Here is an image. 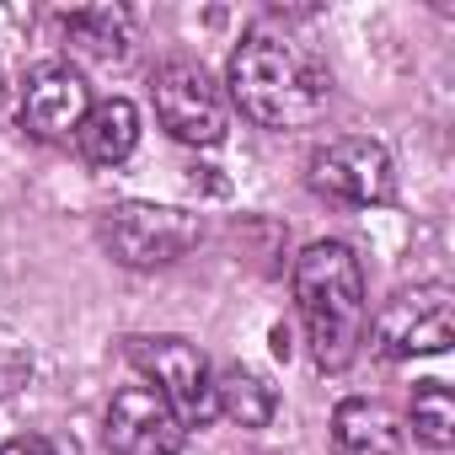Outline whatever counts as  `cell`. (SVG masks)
Here are the masks:
<instances>
[{
  "mask_svg": "<svg viewBox=\"0 0 455 455\" xmlns=\"http://www.w3.org/2000/svg\"><path fill=\"white\" fill-rule=\"evenodd\" d=\"M225 86H231V102L242 108V118H252L258 129L274 134H295L311 129L327 113L332 81L327 70L290 38L279 33H247L225 65Z\"/></svg>",
  "mask_w": 455,
  "mask_h": 455,
  "instance_id": "obj_1",
  "label": "cell"
},
{
  "mask_svg": "<svg viewBox=\"0 0 455 455\" xmlns=\"http://www.w3.org/2000/svg\"><path fill=\"white\" fill-rule=\"evenodd\" d=\"M295 311L311 343V359L322 370H348L359 343H364V322H370V300H364V268L354 258V247L343 242H311L295 258Z\"/></svg>",
  "mask_w": 455,
  "mask_h": 455,
  "instance_id": "obj_2",
  "label": "cell"
},
{
  "mask_svg": "<svg viewBox=\"0 0 455 455\" xmlns=\"http://www.w3.org/2000/svg\"><path fill=\"white\" fill-rule=\"evenodd\" d=\"M204 242V225L188 209L172 204H113L102 214V247L124 263V268H166L177 258H188Z\"/></svg>",
  "mask_w": 455,
  "mask_h": 455,
  "instance_id": "obj_3",
  "label": "cell"
},
{
  "mask_svg": "<svg viewBox=\"0 0 455 455\" xmlns=\"http://www.w3.org/2000/svg\"><path fill=\"white\" fill-rule=\"evenodd\" d=\"M375 354L380 359H423V354H444L455 343V290L450 284H412L396 290L375 322H370Z\"/></svg>",
  "mask_w": 455,
  "mask_h": 455,
  "instance_id": "obj_4",
  "label": "cell"
},
{
  "mask_svg": "<svg viewBox=\"0 0 455 455\" xmlns=\"http://www.w3.org/2000/svg\"><path fill=\"white\" fill-rule=\"evenodd\" d=\"M150 102H156L161 129H166L172 140H182V145H220V140H225V124H231L220 86H214L209 70L193 65V60H166V65H156V76H150Z\"/></svg>",
  "mask_w": 455,
  "mask_h": 455,
  "instance_id": "obj_5",
  "label": "cell"
},
{
  "mask_svg": "<svg viewBox=\"0 0 455 455\" xmlns=\"http://www.w3.org/2000/svg\"><path fill=\"white\" fill-rule=\"evenodd\" d=\"M306 182L332 198V204H348V209H370V204H386L396 193V172H391V150L380 140H364V134H343V140H327L311 166H306Z\"/></svg>",
  "mask_w": 455,
  "mask_h": 455,
  "instance_id": "obj_6",
  "label": "cell"
},
{
  "mask_svg": "<svg viewBox=\"0 0 455 455\" xmlns=\"http://www.w3.org/2000/svg\"><path fill=\"white\" fill-rule=\"evenodd\" d=\"M129 359L156 380V391L172 402V412L188 423V428H204L214 412V370L204 359L198 343L188 338H129Z\"/></svg>",
  "mask_w": 455,
  "mask_h": 455,
  "instance_id": "obj_7",
  "label": "cell"
},
{
  "mask_svg": "<svg viewBox=\"0 0 455 455\" xmlns=\"http://www.w3.org/2000/svg\"><path fill=\"white\" fill-rule=\"evenodd\" d=\"M86 113H92V86H86V76L76 65L49 60V65H38L28 76V86H22V129L33 140L65 145V140H76Z\"/></svg>",
  "mask_w": 455,
  "mask_h": 455,
  "instance_id": "obj_8",
  "label": "cell"
},
{
  "mask_svg": "<svg viewBox=\"0 0 455 455\" xmlns=\"http://www.w3.org/2000/svg\"><path fill=\"white\" fill-rule=\"evenodd\" d=\"M188 423L156 386H124L108 402V450L113 455H177Z\"/></svg>",
  "mask_w": 455,
  "mask_h": 455,
  "instance_id": "obj_9",
  "label": "cell"
},
{
  "mask_svg": "<svg viewBox=\"0 0 455 455\" xmlns=\"http://www.w3.org/2000/svg\"><path fill=\"white\" fill-rule=\"evenodd\" d=\"M332 455H402V418L386 407V402H370V396H343L332 407Z\"/></svg>",
  "mask_w": 455,
  "mask_h": 455,
  "instance_id": "obj_10",
  "label": "cell"
},
{
  "mask_svg": "<svg viewBox=\"0 0 455 455\" xmlns=\"http://www.w3.org/2000/svg\"><path fill=\"white\" fill-rule=\"evenodd\" d=\"M76 145L92 166H124L140 145V108L129 97H108V102H92V113L81 118L76 129Z\"/></svg>",
  "mask_w": 455,
  "mask_h": 455,
  "instance_id": "obj_11",
  "label": "cell"
},
{
  "mask_svg": "<svg viewBox=\"0 0 455 455\" xmlns=\"http://www.w3.org/2000/svg\"><path fill=\"white\" fill-rule=\"evenodd\" d=\"M214 412H225V418L242 423V428H268L274 412H279V396H274V386L263 375L231 364V370L214 375Z\"/></svg>",
  "mask_w": 455,
  "mask_h": 455,
  "instance_id": "obj_12",
  "label": "cell"
},
{
  "mask_svg": "<svg viewBox=\"0 0 455 455\" xmlns=\"http://www.w3.org/2000/svg\"><path fill=\"white\" fill-rule=\"evenodd\" d=\"M129 28H134V17H129L124 6H86V12H65V33H70L86 54H102V60H113V54H124V49H129Z\"/></svg>",
  "mask_w": 455,
  "mask_h": 455,
  "instance_id": "obj_13",
  "label": "cell"
},
{
  "mask_svg": "<svg viewBox=\"0 0 455 455\" xmlns=\"http://www.w3.org/2000/svg\"><path fill=\"white\" fill-rule=\"evenodd\" d=\"M412 439H423L428 450L455 444V396L444 380H423L412 391Z\"/></svg>",
  "mask_w": 455,
  "mask_h": 455,
  "instance_id": "obj_14",
  "label": "cell"
},
{
  "mask_svg": "<svg viewBox=\"0 0 455 455\" xmlns=\"http://www.w3.org/2000/svg\"><path fill=\"white\" fill-rule=\"evenodd\" d=\"M0 455H54V444L38 439V434H22V439H6V444H0Z\"/></svg>",
  "mask_w": 455,
  "mask_h": 455,
  "instance_id": "obj_15",
  "label": "cell"
}]
</instances>
